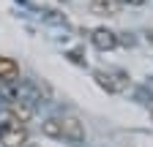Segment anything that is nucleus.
I'll return each instance as SVG.
<instances>
[{
    "mask_svg": "<svg viewBox=\"0 0 153 147\" xmlns=\"http://www.w3.org/2000/svg\"><path fill=\"white\" fill-rule=\"evenodd\" d=\"M27 142V128L25 123H16V120H6L0 123V144L3 147H22Z\"/></svg>",
    "mask_w": 153,
    "mask_h": 147,
    "instance_id": "1",
    "label": "nucleus"
},
{
    "mask_svg": "<svg viewBox=\"0 0 153 147\" xmlns=\"http://www.w3.org/2000/svg\"><path fill=\"white\" fill-rule=\"evenodd\" d=\"M93 79H96V85H99L101 90H107V93H112V96L123 93L126 85H128L123 71H104V68H99V71H93Z\"/></svg>",
    "mask_w": 153,
    "mask_h": 147,
    "instance_id": "2",
    "label": "nucleus"
},
{
    "mask_svg": "<svg viewBox=\"0 0 153 147\" xmlns=\"http://www.w3.org/2000/svg\"><path fill=\"white\" fill-rule=\"evenodd\" d=\"M60 120V139H68V142H85V125L79 117H57Z\"/></svg>",
    "mask_w": 153,
    "mask_h": 147,
    "instance_id": "3",
    "label": "nucleus"
},
{
    "mask_svg": "<svg viewBox=\"0 0 153 147\" xmlns=\"http://www.w3.org/2000/svg\"><path fill=\"white\" fill-rule=\"evenodd\" d=\"M90 41H93V46L99 49V52H112L115 46H118V33L115 30H109V27H96L93 33H90Z\"/></svg>",
    "mask_w": 153,
    "mask_h": 147,
    "instance_id": "4",
    "label": "nucleus"
},
{
    "mask_svg": "<svg viewBox=\"0 0 153 147\" xmlns=\"http://www.w3.org/2000/svg\"><path fill=\"white\" fill-rule=\"evenodd\" d=\"M8 112H11V120H16V123H30L36 106L22 98H14V101H8Z\"/></svg>",
    "mask_w": 153,
    "mask_h": 147,
    "instance_id": "5",
    "label": "nucleus"
},
{
    "mask_svg": "<svg viewBox=\"0 0 153 147\" xmlns=\"http://www.w3.org/2000/svg\"><path fill=\"white\" fill-rule=\"evenodd\" d=\"M90 14L96 16H118L120 0H90Z\"/></svg>",
    "mask_w": 153,
    "mask_h": 147,
    "instance_id": "6",
    "label": "nucleus"
},
{
    "mask_svg": "<svg viewBox=\"0 0 153 147\" xmlns=\"http://www.w3.org/2000/svg\"><path fill=\"white\" fill-rule=\"evenodd\" d=\"M16 79H19V65L11 57L0 54V85H14Z\"/></svg>",
    "mask_w": 153,
    "mask_h": 147,
    "instance_id": "7",
    "label": "nucleus"
},
{
    "mask_svg": "<svg viewBox=\"0 0 153 147\" xmlns=\"http://www.w3.org/2000/svg\"><path fill=\"white\" fill-rule=\"evenodd\" d=\"M41 134L49 136V139H60V120H57V117L44 120V123H41Z\"/></svg>",
    "mask_w": 153,
    "mask_h": 147,
    "instance_id": "8",
    "label": "nucleus"
},
{
    "mask_svg": "<svg viewBox=\"0 0 153 147\" xmlns=\"http://www.w3.org/2000/svg\"><path fill=\"white\" fill-rule=\"evenodd\" d=\"M68 57H71L74 63H79V65H85V60H82V52H79V49H74V52H68Z\"/></svg>",
    "mask_w": 153,
    "mask_h": 147,
    "instance_id": "9",
    "label": "nucleus"
},
{
    "mask_svg": "<svg viewBox=\"0 0 153 147\" xmlns=\"http://www.w3.org/2000/svg\"><path fill=\"white\" fill-rule=\"evenodd\" d=\"M120 3H128V6H142V3H148V0H120Z\"/></svg>",
    "mask_w": 153,
    "mask_h": 147,
    "instance_id": "10",
    "label": "nucleus"
},
{
    "mask_svg": "<svg viewBox=\"0 0 153 147\" xmlns=\"http://www.w3.org/2000/svg\"><path fill=\"white\" fill-rule=\"evenodd\" d=\"M22 147H38V144H36V142H30V139H27V142H25V144H22Z\"/></svg>",
    "mask_w": 153,
    "mask_h": 147,
    "instance_id": "11",
    "label": "nucleus"
},
{
    "mask_svg": "<svg viewBox=\"0 0 153 147\" xmlns=\"http://www.w3.org/2000/svg\"><path fill=\"white\" fill-rule=\"evenodd\" d=\"M150 117H153V106H150Z\"/></svg>",
    "mask_w": 153,
    "mask_h": 147,
    "instance_id": "12",
    "label": "nucleus"
},
{
    "mask_svg": "<svg viewBox=\"0 0 153 147\" xmlns=\"http://www.w3.org/2000/svg\"><path fill=\"white\" fill-rule=\"evenodd\" d=\"M60 3H68V0H60Z\"/></svg>",
    "mask_w": 153,
    "mask_h": 147,
    "instance_id": "13",
    "label": "nucleus"
}]
</instances>
